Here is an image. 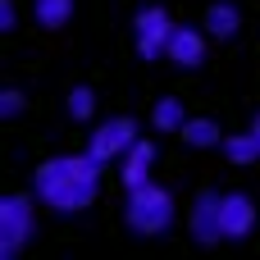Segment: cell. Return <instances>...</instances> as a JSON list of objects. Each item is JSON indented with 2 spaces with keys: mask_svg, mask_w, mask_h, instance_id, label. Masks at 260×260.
I'll return each mask as SVG.
<instances>
[{
  "mask_svg": "<svg viewBox=\"0 0 260 260\" xmlns=\"http://www.w3.org/2000/svg\"><path fill=\"white\" fill-rule=\"evenodd\" d=\"M96 187H101V160L91 151L82 155H55L37 169L32 178V197L59 215H78L96 201Z\"/></svg>",
  "mask_w": 260,
  "mask_h": 260,
  "instance_id": "cell-1",
  "label": "cell"
},
{
  "mask_svg": "<svg viewBox=\"0 0 260 260\" xmlns=\"http://www.w3.org/2000/svg\"><path fill=\"white\" fill-rule=\"evenodd\" d=\"M123 219H128V229L142 233V238H160V233H169V224H174V192L160 187V183L128 187Z\"/></svg>",
  "mask_w": 260,
  "mask_h": 260,
  "instance_id": "cell-2",
  "label": "cell"
},
{
  "mask_svg": "<svg viewBox=\"0 0 260 260\" xmlns=\"http://www.w3.org/2000/svg\"><path fill=\"white\" fill-rule=\"evenodd\" d=\"M174 27H178V23H174L160 5L137 9V18H133V41H137V55H142V59H160V55H169Z\"/></svg>",
  "mask_w": 260,
  "mask_h": 260,
  "instance_id": "cell-3",
  "label": "cell"
},
{
  "mask_svg": "<svg viewBox=\"0 0 260 260\" xmlns=\"http://www.w3.org/2000/svg\"><path fill=\"white\" fill-rule=\"evenodd\" d=\"M32 238V201L27 197H5L0 201V256H18L23 242Z\"/></svg>",
  "mask_w": 260,
  "mask_h": 260,
  "instance_id": "cell-4",
  "label": "cell"
},
{
  "mask_svg": "<svg viewBox=\"0 0 260 260\" xmlns=\"http://www.w3.org/2000/svg\"><path fill=\"white\" fill-rule=\"evenodd\" d=\"M133 142H137V123H133V119H110V123H101V128L91 133L87 151H91L101 165H110V160H123Z\"/></svg>",
  "mask_w": 260,
  "mask_h": 260,
  "instance_id": "cell-5",
  "label": "cell"
},
{
  "mask_svg": "<svg viewBox=\"0 0 260 260\" xmlns=\"http://www.w3.org/2000/svg\"><path fill=\"white\" fill-rule=\"evenodd\" d=\"M219 206H224V197H219V192H201V197L192 201V238H197V242H206V247L224 238Z\"/></svg>",
  "mask_w": 260,
  "mask_h": 260,
  "instance_id": "cell-6",
  "label": "cell"
},
{
  "mask_svg": "<svg viewBox=\"0 0 260 260\" xmlns=\"http://www.w3.org/2000/svg\"><path fill=\"white\" fill-rule=\"evenodd\" d=\"M219 219H224V238L238 242L256 229V201L247 192H224V206H219Z\"/></svg>",
  "mask_w": 260,
  "mask_h": 260,
  "instance_id": "cell-7",
  "label": "cell"
},
{
  "mask_svg": "<svg viewBox=\"0 0 260 260\" xmlns=\"http://www.w3.org/2000/svg\"><path fill=\"white\" fill-rule=\"evenodd\" d=\"M206 37L210 32H201V27H174V41H169V59L178 64V69H197L201 59H206Z\"/></svg>",
  "mask_w": 260,
  "mask_h": 260,
  "instance_id": "cell-8",
  "label": "cell"
},
{
  "mask_svg": "<svg viewBox=\"0 0 260 260\" xmlns=\"http://www.w3.org/2000/svg\"><path fill=\"white\" fill-rule=\"evenodd\" d=\"M151 169H155V146H151L146 137H137V142L128 146V155L119 160L123 187H142V183H151Z\"/></svg>",
  "mask_w": 260,
  "mask_h": 260,
  "instance_id": "cell-9",
  "label": "cell"
},
{
  "mask_svg": "<svg viewBox=\"0 0 260 260\" xmlns=\"http://www.w3.org/2000/svg\"><path fill=\"white\" fill-rule=\"evenodd\" d=\"M238 27H242V14H238V5H229V0H215V5L206 9V32H210V37L229 41V37H238Z\"/></svg>",
  "mask_w": 260,
  "mask_h": 260,
  "instance_id": "cell-10",
  "label": "cell"
},
{
  "mask_svg": "<svg viewBox=\"0 0 260 260\" xmlns=\"http://www.w3.org/2000/svg\"><path fill=\"white\" fill-rule=\"evenodd\" d=\"M151 123H155L160 133H183V123H187V110H183V101H174V96L155 101V110H151Z\"/></svg>",
  "mask_w": 260,
  "mask_h": 260,
  "instance_id": "cell-11",
  "label": "cell"
},
{
  "mask_svg": "<svg viewBox=\"0 0 260 260\" xmlns=\"http://www.w3.org/2000/svg\"><path fill=\"white\" fill-rule=\"evenodd\" d=\"M183 142H187V146H197V151H206V146H219V142H224V133H219V123H215V119H187V123H183Z\"/></svg>",
  "mask_w": 260,
  "mask_h": 260,
  "instance_id": "cell-12",
  "label": "cell"
},
{
  "mask_svg": "<svg viewBox=\"0 0 260 260\" xmlns=\"http://www.w3.org/2000/svg\"><path fill=\"white\" fill-rule=\"evenodd\" d=\"M224 155L233 160V165H256L260 160V137L247 128V133H238V137H224Z\"/></svg>",
  "mask_w": 260,
  "mask_h": 260,
  "instance_id": "cell-13",
  "label": "cell"
},
{
  "mask_svg": "<svg viewBox=\"0 0 260 260\" xmlns=\"http://www.w3.org/2000/svg\"><path fill=\"white\" fill-rule=\"evenodd\" d=\"M32 14L41 27H64L73 18V0H32Z\"/></svg>",
  "mask_w": 260,
  "mask_h": 260,
  "instance_id": "cell-14",
  "label": "cell"
},
{
  "mask_svg": "<svg viewBox=\"0 0 260 260\" xmlns=\"http://www.w3.org/2000/svg\"><path fill=\"white\" fill-rule=\"evenodd\" d=\"M69 114H73L78 123H87V119L96 114V91H91V87H73V91H69Z\"/></svg>",
  "mask_w": 260,
  "mask_h": 260,
  "instance_id": "cell-15",
  "label": "cell"
},
{
  "mask_svg": "<svg viewBox=\"0 0 260 260\" xmlns=\"http://www.w3.org/2000/svg\"><path fill=\"white\" fill-rule=\"evenodd\" d=\"M18 110H23V91H14V87H5V91H0V114H5V119H14Z\"/></svg>",
  "mask_w": 260,
  "mask_h": 260,
  "instance_id": "cell-16",
  "label": "cell"
},
{
  "mask_svg": "<svg viewBox=\"0 0 260 260\" xmlns=\"http://www.w3.org/2000/svg\"><path fill=\"white\" fill-rule=\"evenodd\" d=\"M18 23V14H14V0H0V32H9Z\"/></svg>",
  "mask_w": 260,
  "mask_h": 260,
  "instance_id": "cell-17",
  "label": "cell"
},
{
  "mask_svg": "<svg viewBox=\"0 0 260 260\" xmlns=\"http://www.w3.org/2000/svg\"><path fill=\"white\" fill-rule=\"evenodd\" d=\"M251 133H256V137H260V114H256V123H251Z\"/></svg>",
  "mask_w": 260,
  "mask_h": 260,
  "instance_id": "cell-18",
  "label": "cell"
}]
</instances>
